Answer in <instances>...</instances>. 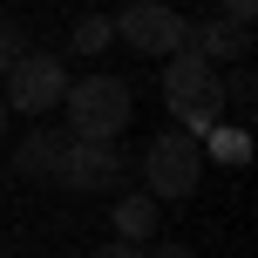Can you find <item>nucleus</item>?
<instances>
[{"label": "nucleus", "instance_id": "nucleus-17", "mask_svg": "<svg viewBox=\"0 0 258 258\" xmlns=\"http://www.w3.org/2000/svg\"><path fill=\"white\" fill-rule=\"evenodd\" d=\"M95 258H143V245H122V238H116V245H102Z\"/></svg>", "mask_w": 258, "mask_h": 258}, {"label": "nucleus", "instance_id": "nucleus-16", "mask_svg": "<svg viewBox=\"0 0 258 258\" xmlns=\"http://www.w3.org/2000/svg\"><path fill=\"white\" fill-rule=\"evenodd\" d=\"M143 258H197L190 245H177V238H163V245H156V251H143Z\"/></svg>", "mask_w": 258, "mask_h": 258}, {"label": "nucleus", "instance_id": "nucleus-13", "mask_svg": "<svg viewBox=\"0 0 258 258\" xmlns=\"http://www.w3.org/2000/svg\"><path fill=\"white\" fill-rule=\"evenodd\" d=\"M170 129H183V136H204V129H218V116H224V102L218 95H204V102H183V109H170Z\"/></svg>", "mask_w": 258, "mask_h": 258}, {"label": "nucleus", "instance_id": "nucleus-9", "mask_svg": "<svg viewBox=\"0 0 258 258\" xmlns=\"http://www.w3.org/2000/svg\"><path fill=\"white\" fill-rule=\"evenodd\" d=\"M61 150H68V129H27L21 150H14V170H21V177H54Z\"/></svg>", "mask_w": 258, "mask_h": 258}, {"label": "nucleus", "instance_id": "nucleus-6", "mask_svg": "<svg viewBox=\"0 0 258 258\" xmlns=\"http://www.w3.org/2000/svg\"><path fill=\"white\" fill-rule=\"evenodd\" d=\"M204 95H218V68H211L197 48L163 54V102L183 109V102H204Z\"/></svg>", "mask_w": 258, "mask_h": 258}, {"label": "nucleus", "instance_id": "nucleus-18", "mask_svg": "<svg viewBox=\"0 0 258 258\" xmlns=\"http://www.w3.org/2000/svg\"><path fill=\"white\" fill-rule=\"evenodd\" d=\"M7 122H14V109H7V95H0V129H7Z\"/></svg>", "mask_w": 258, "mask_h": 258}, {"label": "nucleus", "instance_id": "nucleus-2", "mask_svg": "<svg viewBox=\"0 0 258 258\" xmlns=\"http://www.w3.org/2000/svg\"><path fill=\"white\" fill-rule=\"evenodd\" d=\"M197 183H204V150H197V136H183V129H156L150 150H143V197H156V204H183Z\"/></svg>", "mask_w": 258, "mask_h": 258}, {"label": "nucleus", "instance_id": "nucleus-5", "mask_svg": "<svg viewBox=\"0 0 258 258\" xmlns=\"http://www.w3.org/2000/svg\"><path fill=\"white\" fill-rule=\"evenodd\" d=\"M129 177V156L116 143H89V136H68L61 163H54L48 183H61V190H122Z\"/></svg>", "mask_w": 258, "mask_h": 258}, {"label": "nucleus", "instance_id": "nucleus-12", "mask_svg": "<svg viewBox=\"0 0 258 258\" xmlns=\"http://www.w3.org/2000/svg\"><path fill=\"white\" fill-rule=\"evenodd\" d=\"M109 41H116V21H109V14H82L75 34H68V48H75V54H102Z\"/></svg>", "mask_w": 258, "mask_h": 258}, {"label": "nucleus", "instance_id": "nucleus-4", "mask_svg": "<svg viewBox=\"0 0 258 258\" xmlns=\"http://www.w3.org/2000/svg\"><path fill=\"white\" fill-rule=\"evenodd\" d=\"M0 95H7L14 116H48V109H61V95H68V61L27 48L21 61L7 68V89H0Z\"/></svg>", "mask_w": 258, "mask_h": 258}, {"label": "nucleus", "instance_id": "nucleus-3", "mask_svg": "<svg viewBox=\"0 0 258 258\" xmlns=\"http://www.w3.org/2000/svg\"><path fill=\"white\" fill-rule=\"evenodd\" d=\"M116 41L122 48H136V54H177V48H190V21H183L170 0H129V7L116 14Z\"/></svg>", "mask_w": 258, "mask_h": 258}, {"label": "nucleus", "instance_id": "nucleus-1", "mask_svg": "<svg viewBox=\"0 0 258 258\" xmlns=\"http://www.w3.org/2000/svg\"><path fill=\"white\" fill-rule=\"evenodd\" d=\"M61 116H68V136L116 143L129 129V116H136V89H129L122 75H82V82H68Z\"/></svg>", "mask_w": 258, "mask_h": 258}, {"label": "nucleus", "instance_id": "nucleus-19", "mask_svg": "<svg viewBox=\"0 0 258 258\" xmlns=\"http://www.w3.org/2000/svg\"><path fill=\"white\" fill-rule=\"evenodd\" d=\"M0 258H7V251H0Z\"/></svg>", "mask_w": 258, "mask_h": 258}, {"label": "nucleus", "instance_id": "nucleus-10", "mask_svg": "<svg viewBox=\"0 0 258 258\" xmlns=\"http://www.w3.org/2000/svg\"><path fill=\"white\" fill-rule=\"evenodd\" d=\"M197 150H204V163L238 170V163L251 156V129H245V122H218V129H204V136H197Z\"/></svg>", "mask_w": 258, "mask_h": 258}, {"label": "nucleus", "instance_id": "nucleus-15", "mask_svg": "<svg viewBox=\"0 0 258 258\" xmlns=\"http://www.w3.org/2000/svg\"><path fill=\"white\" fill-rule=\"evenodd\" d=\"M218 14H224V21H245V27H251V14H258V0H218Z\"/></svg>", "mask_w": 258, "mask_h": 258}, {"label": "nucleus", "instance_id": "nucleus-11", "mask_svg": "<svg viewBox=\"0 0 258 258\" xmlns=\"http://www.w3.org/2000/svg\"><path fill=\"white\" fill-rule=\"evenodd\" d=\"M218 102H224V109H238V116H251V102H258V75H251V61L218 68Z\"/></svg>", "mask_w": 258, "mask_h": 258}, {"label": "nucleus", "instance_id": "nucleus-7", "mask_svg": "<svg viewBox=\"0 0 258 258\" xmlns=\"http://www.w3.org/2000/svg\"><path fill=\"white\" fill-rule=\"evenodd\" d=\"M190 48L204 54L211 68L251 61V27H245V21H224V14H211V21H190Z\"/></svg>", "mask_w": 258, "mask_h": 258}, {"label": "nucleus", "instance_id": "nucleus-8", "mask_svg": "<svg viewBox=\"0 0 258 258\" xmlns=\"http://www.w3.org/2000/svg\"><path fill=\"white\" fill-rule=\"evenodd\" d=\"M109 224H116L122 245H143V238H156V224H163V204L143 190H122L116 204H109Z\"/></svg>", "mask_w": 258, "mask_h": 258}, {"label": "nucleus", "instance_id": "nucleus-14", "mask_svg": "<svg viewBox=\"0 0 258 258\" xmlns=\"http://www.w3.org/2000/svg\"><path fill=\"white\" fill-rule=\"evenodd\" d=\"M21 54H27V27H21V21H7V14H0V75H7V68L21 61Z\"/></svg>", "mask_w": 258, "mask_h": 258}]
</instances>
